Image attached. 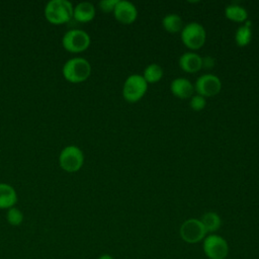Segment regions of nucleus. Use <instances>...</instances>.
I'll return each mask as SVG.
<instances>
[{
	"mask_svg": "<svg viewBox=\"0 0 259 259\" xmlns=\"http://www.w3.org/2000/svg\"><path fill=\"white\" fill-rule=\"evenodd\" d=\"M24 215L23 212L16 206H13L9 209H7L6 212V221L10 226L18 227L23 223Z\"/></svg>",
	"mask_w": 259,
	"mask_h": 259,
	"instance_id": "aec40b11",
	"label": "nucleus"
},
{
	"mask_svg": "<svg viewBox=\"0 0 259 259\" xmlns=\"http://www.w3.org/2000/svg\"><path fill=\"white\" fill-rule=\"evenodd\" d=\"M63 77L70 83L78 84L86 81L91 74L90 63L81 57L69 59L62 68Z\"/></svg>",
	"mask_w": 259,
	"mask_h": 259,
	"instance_id": "f03ea898",
	"label": "nucleus"
},
{
	"mask_svg": "<svg viewBox=\"0 0 259 259\" xmlns=\"http://www.w3.org/2000/svg\"><path fill=\"white\" fill-rule=\"evenodd\" d=\"M205 29L198 22H189L184 25L181 30V39L183 44L191 50H197L201 48L205 41Z\"/></svg>",
	"mask_w": 259,
	"mask_h": 259,
	"instance_id": "423d86ee",
	"label": "nucleus"
},
{
	"mask_svg": "<svg viewBox=\"0 0 259 259\" xmlns=\"http://www.w3.org/2000/svg\"><path fill=\"white\" fill-rule=\"evenodd\" d=\"M202 249L208 259H226L229 254L228 242L217 234L205 236L202 241Z\"/></svg>",
	"mask_w": 259,
	"mask_h": 259,
	"instance_id": "39448f33",
	"label": "nucleus"
},
{
	"mask_svg": "<svg viewBox=\"0 0 259 259\" xmlns=\"http://www.w3.org/2000/svg\"><path fill=\"white\" fill-rule=\"evenodd\" d=\"M252 38V30L250 27V22L246 23L237 28L235 33V40L239 47L247 46Z\"/></svg>",
	"mask_w": 259,
	"mask_h": 259,
	"instance_id": "6ab92c4d",
	"label": "nucleus"
},
{
	"mask_svg": "<svg viewBox=\"0 0 259 259\" xmlns=\"http://www.w3.org/2000/svg\"><path fill=\"white\" fill-rule=\"evenodd\" d=\"M74 6L68 0H51L45 6V17L47 21L55 25L69 22L73 18Z\"/></svg>",
	"mask_w": 259,
	"mask_h": 259,
	"instance_id": "f257e3e1",
	"label": "nucleus"
},
{
	"mask_svg": "<svg viewBox=\"0 0 259 259\" xmlns=\"http://www.w3.org/2000/svg\"><path fill=\"white\" fill-rule=\"evenodd\" d=\"M170 90L173 95H175L178 98L185 99L191 96V94L194 91V86L192 83L187 79L183 77H179L174 79L170 84Z\"/></svg>",
	"mask_w": 259,
	"mask_h": 259,
	"instance_id": "9b49d317",
	"label": "nucleus"
},
{
	"mask_svg": "<svg viewBox=\"0 0 259 259\" xmlns=\"http://www.w3.org/2000/svg\"><path fill=\"white\" fill-rule=\"evenodd\" d=\"M189 104H190V107L193 110L199 111V110L204 108V106L206 104V100H205V97H203V96H201L199 94H196V95L191 97Z\"/></svg>",
	"mask_w": 259,
	"mask_h": 259,
	"instance_id": "412c9836",
	"label": "nucleus"
},
{
	"mask_svg": "<svg viewBox=\"0 0 259 259\" xmlns=\"http://www.w3.org/2000/svg\"><path fill=\"white\" fill-rule=\"evenodd\" d=\"M18 200L17 192L8 183H0V209H9L15 206Z\"/></svg>",
	"mask_w": 259,
	"mask_h": 259,
	"instance_id": "ddd939ff",
	"label": "nucleus"
},
{
	"mask_svg": "<svg viewBox=\"0 0 259 259\" xmlns=\"http://www.w3.org/2000/svg\"><path fill=\"white\" fill-rule=\"evenodd\" d=\"M225 14L228 19L237 22H243L247 19L248 13L247 10L238 4H229L225 8Z\"/></svg>",
	"mask_w": 259,
	"mask_h": 259,
	"instance_id": "f3484780",
	"label": "nucleus"
},
{
	"mask_svg": "<svg viewBox=\"0 0 259 259\" xmlns=\"http://www.w3.org/2000/svg\"><path fill=\"white\" fill-rule=\"evenodd\" d=\"M163 76V69L161 68L160 65L153 63L148 65L145 70L143 77L146 80L147 83H156L161 80Z\"/></svg>",
	"mask_w": 259,
	"mask_h": 259,
	"instance_id": "a211bd4d",
	"label": "nucleus"
},
{
	"mask_svg": "<svg viewBox=\"0 0 259 259\" xmlns=\"http://www.w3.org/2000/svg\"><path fill=\"white\" fill-rule=\"evenodd\" d=\"M113 15L117 21L123 24H130L136 20L138 11L134 3L127 0H118L114 7Z\"/></svg>",
	"mask_w": 259,
	"mask_h": 259,
	"instance_id": "9d476101",
	"label": "nucleus"
},
{
	"mask_svg": "<svg viewBox=\"0 0 259 259\" xmlns=\"http://www.w3.org/2000/svg\"><path fill=\"white\" fill-rule=\"evenodd\" d=\"M180 68L188 73H195L202 68V58L193 52H187L179 58Z\"/></svg>",
	"mask_w": 259,
	"mask_h": 259,
	"instance_id": "f8f14e48",
	"label": "nucleus"
},
{
	"mask_svg": "<svg viewBox=\"0 0 259 259\" xmlns=\"http://www.w3.org/2000/svg\"><path fill=\"white\" fill-rule=\"evenodd\" d=\"M200 222L204 227L206 233L214 234L222 226L221 217L214 211H207L202 214L200 218Z\"/></svg>",
	"mask_w": 259,
	"mask_h": 259,
	"instance_id": "2eb2a0df",
	"label": "nucleus"
},
{
	"mask_svg": "<svg viewBox=\"0 0 259 259\" xmlns=\"http://www.w3.org/2000/svg\"><path fill=\"white\" fill-rule=\"evenodd\" d=\"M118 0H102L99 2V7L103 12H113Z\"/></svg>",
	"mask_w": 259,
	"mask_h": 259,
	"instance_id": "4be33fe9",
	"label": "nucleus"
},
{
	"mask_svg": "<svg viewBox=\"0 0 259 259\" xmlns=\"http://www.w3.org/2000/svg\"><path fill=\"white\" fill-rule=\"evenodd\" d=\"M162 25L165 30L171 33H176L182 30L183 21L181 17L176 13H169L162 19Z\"/></svg>",
	"mask_w": 259,
	"mask_h": 259,
	"instance_id": "dca6fc26",
	"label": "nucleus"
},
{
	"mask_svg": "<svg viewBox=\"0 0 259 259\" xmlns=\"http://www.w3.org/2000/svg\"><path fill=\"white\" fill-rule=\"evenodd\" d=\"M222 82L219 77L212 74H203L199 76L194 84V90L203 97H209L221 91Z\"/></svg>",
	"mask_w": 259,
	"mask_h": 259,
	"instance_id": "1a4fd4ad",
	"label": "nucleus"
},
{
	"mask_svg": "<svg viewBox=\"0 0 259 259\" xmlns=\"http://www.w3.org/2000/svg\"><path fill=\"white\" fill-rule=\"evenodd\" d=\"M95 7L91 2H80L74 6L73 18L78 22H89L95 17Z\"/></svg>",
	"mask_w": 259,
	"mask_h": 259,
	"instance_id": "4468645a",
	"label": "nucleus"
},
{
	"mask_svg": "<svg viewBox=\"0 0 259 259\" xmlns=\"http://www.w3.org/2000/svg\"><path fill=\"white\" fill-rule=\"evenodd\" d=\"M179 235L184 242L189 244H195L203 241L206 236V231L202 226L200 220L188 219L184 223H182L179 229Z\"/></svg>",
	"mask_w": 259,
	"mask_h": 259,
	"instance_id": "6e6552de",
	"label": "nucleus"
},
{
	"mask_svg": "<svg viewBox=\"0 0 259 259\" xmlns=\"http://www.w3.org/2000/svg\"><path fill=\"white\" fill-rule=\"evenodd\" d=\"M91 42L90 35L83 29H70L62 37L63 48L72 54H79L86 51Z\"/></svg>",
	"mask_w": 259,
	"mask_h": 259,
	"instance_id": "20e7f679",
	"label": "nucleus"
},
{
	"mask_svg": "<svg viewBox=\"0 0 259 259\" xmlns=\"http://www.w3.org/2000/svg\"><path fill=\"white\" fill-rule=\"evenodd\" d=\"M214 65V61L211 57H206L202 59V67L203 68H211Z\"/></svg>",
	"mask_w": 259,
	"mask_h": 259,
	"instance_id": "5701e85b",
	"label": "nucleus"
},
{
	"mask_svg": "<svg viewBox=\"0 0 259 259\" xmlns=\"http://www.w3.org/2000/svg\"><path fill=\"white\" fill-rule=\"evenodd\" d=\"M84 164V154L76 145H69L62 149L59 155L60 167L68 173L78 172Z\"/></svg>",
	"mask_w": 259,
	"mask_h": 259,
	"instance_id": "7ed1b4c3",
	"label": "nucleus"
},
{
	"mask_svg": "<svg viewBox=\"0 0 259 259\" xmlns=\"http://www.w3.org/2000/svg\"><path fill=\"white\" fill-rule=\"evenodd\" d=\"M148 83L140 74H133L128 76L122 87V96L128 102H136L140 100L146 93Z\"/></svg>",
	"mask_w": 259,
	"mask_h": 259,
	"instance_id": "0eeeda50",
	"label": "nucleus"
},
{
	"mask_svg": "<svg viewBox=\"0 0 259 259\" xmlns=\"http://www.w3.org/2000/svg\"><path fill=\"white\" fill-rule=\"evenodd\" d=\"M97 259H114V258L109 254H101Z\"/></svg>",
	"mask_w": 259,
	"mask_h": 259,
	"instance_id": "b1692460",
	"label": "nucleus"
}]
</instances>
